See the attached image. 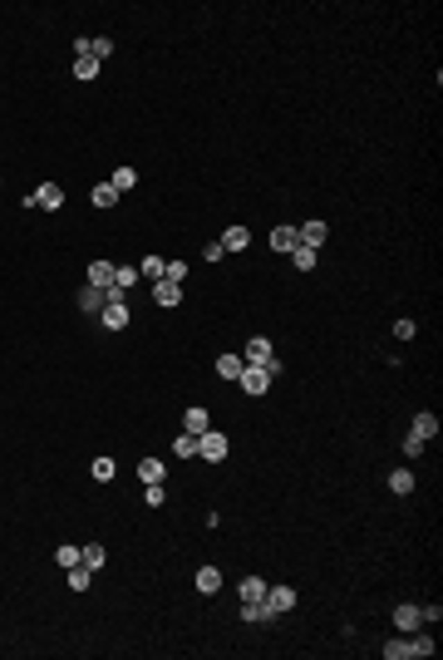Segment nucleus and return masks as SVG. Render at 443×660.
I'll list each match as a JSON object with an SVG mask.
<instances>
[{
  "label": "nucleus",
  "mask_w": 443,
  "mask_h": 660,
  "mask_svg": "<svg viewBox=\"0 0 443 660\" xmlns=\"http://www.w3.org/2000/svg\"><path fill=\"white\" fill-rule=\"evenodd\" d=\"M276 370H281L276 360H271V365H246L237 384H242V390H246V395L256 399V395H266V390H271V379H276Z\"/></svg>",
  "instance_id": "obj_1"
},
{
  "label": "nucleus",
  "mask_w": 443,
  "mask_h": 660,
  "mask_svg": "<svg viewBox=\"0 0 443 660\" xmlns=\"http://www.w3.org/2000/svg\"><path fill=\"white\" fill-rule=\"evenodd\" d=\"M227 434H217V429H207V434H197V459H207V463H222L227 459Z\"/></svg>",
  "instance_id": "obj_2"
},
{
  "label": "nucleus",
  "mask_w": 443,
  "mask_h": 660,
  "mask_svg": "<svg viewBox=\"0 0 443 660\" xmlns=\"http://www.w3.org/2000/svg\"><path fill=\"white\" fill-rule=\"evenodd\" d=\"M25 202H30V207H44V212H60V207H65V188H60V183H40Z\"/></svg>",
  "instance_id": "obj_3"
},
{
  "label": "nucleus",
  "mask_w": 443,
  "mask_h": 660,
  "mask_svg": "<svg viewBox=\"0 0 443 660\" xmlns=\"http://www.w3.org/2000/svg\"><path fill=\"white\" fill-rule=\"evenodd\" d=\"M266 611H271V616L296 611V586H266Z\"/></svg>",
  "instance_id": "obj_4"
},
{
  "label": "nucleus",
  "mask_w": 443,
  "mask_h": 660,
  "mask_svg": "<svg viewBox=\"0 0 443 660\" xmlns=\"http://www.w3.org/2000/svg\"><path fill=\"white\" fill-rule=\"evenodd\" d=\"M242 360H246V365H271V360H276V350H271V340H266V336H251Z\"/></svg>",
  "instance_id": "obj_5"
},
{
  "label": "nucleus",
  "mask_w": 443,
  "mask_h": 660,
  "mask_svg": "<svg viewBox=\"0 0 443 660\" xmlns=\"http://www.w3.org/2000/svg\"><path fill=\"white\" fill-rule=\"evenodd\" d=\"M296 237H301V247H325V237H330V227L320 222V217H315V222H306V227H296Z\"/></svg>",
  "instance_id": "obj_6"
},
{
  "label": "nucleus",
  "mask_w": 443,
  "mask_h": 660,
  "mask_svg": "<svg viewBox=\"0 0 443 660\" xmlns=\"http://www.w3.org/2000/svg\"><path fill=\"white\" fill-rule=\"evenodd\" d=\"M103 306H108V291H99V286H84V291H79V311H84V315H99Z\"/></svg>",
  "instance_id": "obj_7"
},
{
  "label": "nucleus",
  "mask_w": 443,
  "mask_h": 660,
  "mask_svg": "<svg viewBox=\"0 0 443 660\" xmlns=\"http://www.w3.org/2000/svg\"><path fill=\"white\" fill-rule=\"evenodd\" d=\"M153 301H158V306H178V301H183V286L162 277V281H153Z\"/></svg>",
  "instance_id": "obj_8"
},
{
  "label": "nucleus",
  "mask_w": 443,
  "mask_h": 660,
  "mask_svg": "<svg viewBox=\"0 0 443 660\" xmlns=\"http://www.w3.org/2000/svg\"><path fill=\"white\" fill-rule=\"evenodd\" d=\"M99 320H103L108 330H124V325H128V306H124V301H108V306L99 311Z\"/></svg>",
  "instance_id": "obj_9"
},
{
  "label": "nucleus",
  "mask_w": 443,
  "mask_h": 660,
  "mask_svg": "<svg viewBox=\"0 0 443 660\" xmlns=\"http://www.w3.org/2000/svg\"><path fill=\"white\" fill-rule=\"evenodd\" d=\"M89 286H99V291L114 286V261H89Z\"/></svg>",
  "instance_id": "obj_10"
},
{
  "label": "nucleus",
  "mask_w": 443,
  "mask_h": 660,
  "mask_svg": "<svg viewBox=\"0 0 443 660\" xmlns=\"http://www.w3.org/2000/svg\"><path fill=\"white\" fill-rule=\"evenodd\" d=\"M207 429H212L207 409H187V414H183V434H192V438H197V434H207Z\"/></svg>",
  "instance_id": "obj_11"
},
{
  "label": "nucleus",
  "mask_w": 443,
  "mask_h": 660,
  "mask_svg": "<svg viewBox=\"0 0 443 660\" xmlns=\"http://www.w3.org/2000/svg\"><path fill=\"white\" fill-rule=\"evenodd\" d=\"M197 591H202V596H217V591H222V572H217V567H197Z\"/></svg>",
  "instance_id": "obj_12"
},
{
  "label": "nucleus",
  "mask_w": 443,
  "mask_h": 660,
  "mask_svg": "<svg viewBox=\"0 0 443 660\" xmlns=\"http://www.w3.org/2000/svg\"><path fill=\"white\" fill-rule=\"evenodd\" d=\"M296 247H301L296 227H276V232H271V251H296Z\"/></svg>",
  "instance_id": "obj_13"
},
{
  "label": "nucleus",
  "mask_w": 443,
  "mask_h": 660,
  "mask_svg": "<svg viewBox=\"0 0 443 660\" xmlns=\"http://www.w3.org/2000/svg\"><path fill=\"white\" fill-rule=\"evenodd\" d=\"M242 370H246L242 355H217V374H222V379H242Z\"/></svg>",
  "instance_id": "obj_14"
},
{
  "label": "nucleus",
  "mask_w": 443,
  "mask_h": 660,
  "mask_svg": "<svg viewBox=\"0 0 443 660\" xmlns=\"http://www.w3.org/2000/svg\"><path fill=\"white\" fill-rule=\"evenodd\" d=\"M419 621H424L419 607H394V626H399V631H419Z\"/></svg>",
  "instance_id": "obj_15"
},
{
  "label": "nucleus",
  "mask_w": 443,
  "mask_h": 660,
  "mask_svg": "<svg viewBox=\"0 0 443 660\" xmlns=\"http://www.w3.org/2000/svg\"><path fill=\"white\" fill-rule=\"evenodd\" d=\"M242 621L256 626V621H276V616L266 611V601H242Z\"/></svg>",
  "instance_id": "obj_16"
},
{
  "label": "nucleus",
  "mask_w": 443,
  "mask_h": 660,
  "mask_svg": "<svg viewBox=\"0 0 443 660\" xmlns=\"http://www.w3.org/2000/svg\"><path fill=\"white\" fill-rule=\"evenodd\" d=\"M251 242V232L246 227H227V232H222V251H242Z\"/></svg>",
  "instance_id": "obj_17"
},
{
  "label": "nucleus",
  "mask_w": 443,
  "mask_h": 660,
  "mask_svg": "<svg viewBox=\"0 0 443 660\" xmlns=\"http://www.w3.org/2000/svg\"><path fill=\"white\" fill-rule=\"evenodd\" d=\"M162 473H168V468H162V459H138V478H143V483H162Z\"/></svg>",
  "instance_id": "obj_18"
},
{
  "label": "nucleus",
  "mask_w": 443,
  "mask_h": 660,
  "mask_svg": "<svg viewBox=\"0 0 443 660\" xmlns=\"http://www.w3.org/2000/svg\"><path fill=\"white\" fill-rule=\"evenodd\" d=\"M162 271H168V261H162V256H143V261H138V277H148V281H162Z\"/></svg>",
  "instance_id": "obj_19"
},
{
  "label": "nucleus",
  "mask_w": 443,
  "mask_h": 660,
  "mask_svg": "<svg viewBox=\"0 0 443 660\" xmlns=\"http://www.w3.org/2000/svg\"><path fill=\"white\" fill-rule=\"evenodd\" d=\"M414 434H419V438H438V414H428V409L414 414Z\"/></svg>",
  "instance_id": "obj_20"
},
{
  "label": "nucleus",
  "mask_w": 443,
  "mask_h": 660,
  "mask_svg": "<svg viewBox=\"0 0 443 660\" xmlns=\"http://www.w3.org/2000/svg\"><path fill=\"white\" fill-rule=\"evenodd\" d=\"M237 596H242V601H266V581H261V577H246V581L237 586Z\"/></svg>",
  "instance_id": "obj_21"
},
{
  "label": "nucleus",
  "mask_w": 443,
  "mask_h": 660,
  "mask_svg": "<svg viewBox=\"0 0 443 660\" xmlns=\"http://www.w3.org/2000/svg\"><path fill=\"white\" fill-rule=\"evenodd\" d=\"M79 562H84L89 572H99V567L108 562V552H103V547H99V542H89V547H84V552H79Z\"/></svg>",
  "instance_id": "obj_22"
},
{
  "label": "nucleus",
  "mask_w": 443,
  "mask_h": 660,
  "mask_svg": "<svg viewBox=\"0 0 443 660\" xmlns=\"http://www.w3.org/2000/svg\"><path fill=\"white\" fill-rule=\"evenodd\" d=\"M138 183V173L133 168H114V173H108V188H114V192H128Z\"/></svg>",
  "instance_id": "obj_23"
},
{
  "label": "nucleus",
  "mask_w": 443,
  "mask_h": 660,
  "mask_svg": "<svg viewBox=\"0 0 443 660\" xmlns=\"http://www.w3.org/2000/svg\"><path fill=\"white\" fill-rule=\"evenodd\" d=\"M99 74V60L94 54H74V79H94Z\"/></svg>",
  "instance_id": "obj_24"
},
{
  "label": "nucleus",
  "mask_w": 443,
  "mask_h": 660,
  "mask_svg": "<svg viewBox=\"0 0 443 660\" xmlns=\"http://www.w3.org/2000/svg\"><path fill=\"white\" fill-rule=\"evenodd\" d=\"M390 488L399 493V498H404V493H414V473H409V468H394V473H390Z\"/></svg>",
  "instance_id": "obj_25"
},
{
  "label": "nucleus",
  "mask_w": 443,
  "mask_h": 660,
  "mask_svg": "<svg viewBox=\"0 0 443 660\" xmlns=\"http://www.w3.org/2000/svg\"><path fill=\"white\" fill-rule=\"evenodd\" d=\"M173 454H178V459H197V438H192V434H178V438H173Z\"/></svg>",
  "instance_id": "obj_26"
},
{
  "label": "nucleus",
  "mask_w": 443,
  "mask_h": 660,
  "mask_svg": "<svg viewBox=\"0 0 443 660\" xmlns=\"http://www.w3.org/2000/svg\"><path fill=\"white\" fill-rule=\"evenodd\" d=\"M89 202H94V207H114V202H119V192L108 188V183H99V188L89 192Z\"/></svg>",
  "instance_id": "obj_27"
},
{
  "label": "nucleus",
  "mask_w": 443,
  "mask_h": 660,
  "mask_svg": "<svg viewBox=\"0 0 443 660\" xmlns=\"http://www.w3.org/2000/svg\"><path fill=\"white\" fill-rule=\"evenodd\" d=\"M414 655V641H390L384 645V660H409Z\"/></svg>",
  "instance_id": "obj_28"
},
{
  "label": "nucleus",
  "mask_w": 443,
  "mask_h": 660,
  "mask_svg": "<svg viewBox=\"0 0 443 660\" xmlns=\"http://www.w3.org/2000/svg\"><path fill=\"white\" fill-rule=\"evenodd\" d=\"M162 498H168V488H162V483H143V503L148 508H162Z\"/></svg>",
  "instance_id": "obj_29"
},
{
  "label": "nucleus",
  "mask_w": 443,
  "mask_h": 660,
  "mask_svg": "<svg viewBox=\"0 0 443 660\" xmlns=\"http://www.w3.org/2000/svg\"><path fill=\"white\" fill-rule=\"evenodd\" d=\"M291 261H296V271H315V247H296Z\"/></svg>",
  "instance_id": "obj_30"
},
{
  "label": "nucleus",
  "mask_w": 443,
  "mask_h": 660,
  "mask_svg": "<svg viewBox=\"0 0 443 660\" xmlns=\"http://www.w3.org/2000/svg\"><path fill=\"white\" fill-rule=\"evenodd\" d=\"M89 581H94V572H89L84 562H79V567H69V586H74V591H89Z\"/></svg>",
  "instance_id": "obj_31"
},
{
  "label": "nucleus",
  "mask_w": 443,
  "mask_h": 660,
  "mask_svg": "<svg viewBox=\"0 0 443 660\" xmlns=\"http://www.w3.org/2000/svg\"><path fill=\"white\" fill-rule=\"evenodd\" d=\"M89 54H94V60L103 65V60H108V54H114V40H108V35H99V40H89Z\"/></svg>",
  "instance_id": "obj_32"
},
{
  "label": "nucleus",
  "mask_w": 443,
  "mask_h": 660,
  "mask_svg": "<svg viewBox=\"0 0 443 660\" xmlns=\"http://www.w3.org/2000/svg\"><path fill=\"white\" fill-rule=\"evenodd\" d=\"M89 473H94L99 483H108V478H114L119 468H114V459H94V463H89Z\"/></svg>",
  "instance_id": "obj_33"
},
{
  "label": "nucleus",
  "mask_w": 443,
  "mask_h": 660,
  "mask_svg": "<svg viewBox=\"0 0 443 660\" xmlns=\"http://www.w3.org/2000/svg\"><path fill=\"white\" fill-rule=\"evenodd\" d=\"M54 562H60V567H79V547H60V552H54Z\"/></svg>",
  "instance_id": "obj_34"
},
{
  "label": "nucleus",
  "mask_w": 443,
  "mask_h": 660,
  "mask_svg": "<svg viewBox=\"0 0 443 660\" xmlns=\"http://www.w3.org/2000/svg\"><path fill=\"white\" fill-rule=\"evenodd\" d=\"M424 449H428V438H419V434H409V438H404V454H409V459H419Z\"/></svg>",
  "instance_id": "obj_35"
},
{
  "label": "nucleus",
  "mask_w": 443,
  "mask_h": 660,
  "mask_svg": "<svg viewBox=\"0 0 443 660\" xmlns=\"http://www.w3.org/2000/svg\"><path fill=\"white\" fill-rule=\"evenodd\" d=\"M409 641H414V655H433V650H438L433 636H409Z\"/></svg>",
  "instance_id": "obj_36"
},
{
  "label": "nucleus",
  "mask_w": 443,
  "mask_h": 660,
  "mask_svg": "<svg viewBox=\"0 0 443 660\" xmlns=\"http://www.w3.org/2000/svg\"><path fill=\"white\" fill-rule=\"evenodd\" d=\"M162 277H168V281H178V286H183V277H187V261H168V271H162Z\"/></svg>",
  "instance_id": "obj_37"
},
{
  "label": "nucleus",
  "mask_w": 443,
  "mask_h": 660,
  "mask_svg": "<svg viewBox=\"0 0 443 660\" xmlns=\"http://www.w3.org/2000/svg\"><path fill=\"white\" fill-rule=\"evenodd\" d=\"M394 336H399V340H414L419 325H414V320H394Z\"/></svg>",
  "instance_id": "obj_38"
},
{
  "label": "nucleus",
  "mask_w": 443,
  "mask_h": 660,
  "mask_svg": "<svg viewBox=\"0 0 443 660\" xmlns=\"http://www.w3.org/2000/svg\"><path fill=\"white\" fill-rule=\"evenodd\" d=\"M222 256H227V251H222V242H207V247H202V261H222Z\"/></svg>",
  "instance_id": "obj_39"
}]
</instances>
